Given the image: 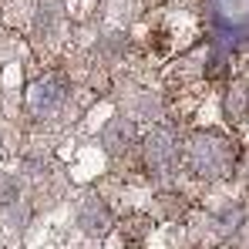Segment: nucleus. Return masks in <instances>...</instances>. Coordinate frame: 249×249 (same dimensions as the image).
I'll list each match as a JSON object with an SVG mask.
<instances>
[{
  "instance_id": "nucleus-1",
  "label": "nucleus",
  "mask_w": 249,
  "mask_h": 249,
  "mask_svg": "<svg viewBox=\"0 0 249 249\" xmlns=\"http://www.w3.org/2000/svg\"><path fill=\"white\" fill-rule=\"evenodd\" d=\"M175 155V148H172V138H168L165 131H159V135H152L148 138V148H145V159L152 162V168H162Z\"/></svg>"
},
{
  "instance_id": "nucleus-2",
  "label": "nucleus",
  "mask_w": 249,
  "mask_h": 249,
  "mask_svg": "<svg viewBox=\"0 0 249 249\" xmlns=\"http://www.w3.org/2000/svg\"><path fill=\"white\" fill-rule=\"evenodd\" d=\"M84 229L88 232H105L108 229V212L101 209V202H88V209H84Z\"/></svg>"
}]
</instances>
